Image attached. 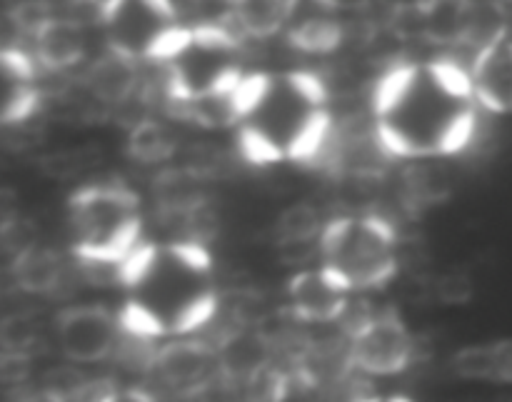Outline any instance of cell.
Segmentation results:
<instances>
[{
  "instance_id": "obj_1",
  "label": "cell",
  "mask_w": 512,
  "mask_h": 402,
  "mask_svg": "<svg viewBox=\"0 0 512 402\" xmlns=\"http://www.w3.org/2000/svg\"><path fill=\"white\" fill-rule=\"evenodd\" d=\"M480 103L470 70L453 60L400 63L375 85L373 123L388 155L433 160L465 150Z\"/></svg>"
},
{
  "instance_id": "obj_2",
  "label": "cell",
  "mask_w": 512,
  "mask_h": 402,
  "mask_svg": "<svg viewBox=\"0 0 512 402\" xmlns=\"http://www.w3.org/2000/svg\"><path fill=\"white\" fill-rule=\"evenodd\" d=\"M120 328L133 338H175L203 328L218 310L210 253L198 240L140 243L120 263Z\"/></svg>"
},
{
  "instance_id": "obj_3",
  "label": "cell",
  "mask_w": 512,
  "mask_h": 402,
  "mask_svg": "<svg viewBox=\"0 0 512 402\" xmlns=\"http://www.w3.org/2000/svg\"><path fill=\"white\" fill-rule=\"evenodd\" d=\"M328 88L308 70L245 73L238 85V148L258 165L320 168L333 135Z\"/></svg>"
},
{
  "instance_id": "obj_4",
  "label": "cell",
  "mask_w": 512,
  "mask_h": 402,
  "mask_svg": "<svg viewBox=\"0 0 512 402\" xmlns=\"http://www.w3.org/2000/svg\"><path fill=\"white\" fill-rule=\"evenodd\" d=\"M73 253L83 265L120 268L140 245L143 215L138 195L123 183H93L68 200Z\"/></svg>"
},
{
  "instance_id": "obj_5",
  "label": "cell",
  "mask_w": 512,
  "mask_h": 402,
  "mask_svg": "<svg viewBox=\"0 0 512 402\" xmlns=\"http://www.w3.org/2000/svg\"><path fill=\"white\" fill-rule=\"evenodd\" d=\"M320 260L348 293L383 288L398 273V233L375 213L335 218L320 233Z\"/></svg>"
},
{
  "instance_id": "obj_6",
  "label": "cell",
  "mask_w": 512,
  "mask_h": 402,
  "mask_svg": "<svg viewBox=\"0 0 512 402\" xmlns=\"http://www.w3.org/2000/svg\"><path fill=\"white\" fill-rule=\"evenodd\" d=\"M243 35L235 28H185L163 60L170 103L210 98L245 78L240 65Z\"/></svg>"
},
{
  "instance_id": "obj_7",
  "label": "cell",
  "mask_w": 512,
  "mask_h": 402,
  "mask_svg": "<svg viewBox=\"0 0 512 402\" xmlns=\"http://www.w3.org/2000/svg\"><path fill=\"white\" fill-rule=\"evenodd\" d=\"M100 28L113 53L163 63L185 25L173 0H105Z\"/></svg>"
},
{
  "instance_id": "obj_8",
  "label": "cell",
  "mask_w": 512,
  "mask_h": 402,
  "mask_svg": "<svg viewBox=\"0 0 512 402\" xmlns=\"http://www.w3.org/2000/svg\"><path fill=\"white\" fill-rule=\"evenodd\" d=\"M413 358V333L393 310L373 315L350 335V363L368 375H398Z\"/></svg>"
},
{
  "instance_id": "obj_9",
  "label": "cell",
  "mask_w": 512,
  "mask_h": 402,
  "mask_svg": "<svg viewBox=\"0 0 512 402\" xmlns=\"http://www.w3.org/2000/svg\"><path fill=\"white\" fill-rule=\"evenodd\" d=\"M118 325L100 305H75L58 315V343L65 358L75 363H98L105 360L118 340Z\"/></svg>"
},
{
  "instance_id": "obj_10",
  "label": "cell",
  "mask_w": 512,
  "mask_h": 402,
  "mask_svg": "<svg viewBox=\"0 0 512 402\" xmlns=\"http://www.w3.org/2000/svg\"><path fill=\"white\" fill-rule=\"evenodd\" d=\"M155 370H158L160 378L175 390V393L190 395L200 388V385L208 383L218 370V353L208 348L200 340H175V343L163 345L158 353H153L150 360Z\"/></svg>"
},
{
  "instance_id": "obj_11",
  "label": "cell",
  "mask_w": 512,
  "mask_h": 402,
  "mask_svg": "<svg viewBox=\"0 0 512 402\" xmlns=\"http://www.w3.org/2000/svg\"><path fill=\"white\" fill-rule=\"evenodd\" d=\"M290 310L305 323H333L348 308V290L335 283L323 268L303 270L288 285Z\"/></svg>"
},
{
  "instance_id": "obj_12",
  "label": "cell",
  "mask_w": 512,
  "mask_h": 402,
  "mask_svg": "<svg viewBox=\"0 0 512 402\" xmlns=\"http://www.w3.org/2000/svg\"><path fill=\"white\" fill-rule=\"evenodd\" d=\"M470 80L480 108L490 113H512V38L475 53Z\"/></svg>"
},
{
  "instance_id": "obj_13",
  "label": "cell",
  "mask_w": 512,
  "mask_h": 402,
  "mask_svg": "<svg viewBox=\"0 0 512 402\" xmlns=\"http://www.w3.org/2000/svg\"><path fill=\"white\" fill-rule=\"evenodd\" d=\"M345 28L330 0H295L288 40L303 53H333L343 43Z\"/></svg>"
},
{
  "instance_id": "obj_14",
  "label": "cell",
  "mask_w": 512,
  "mask_h": 402,
  "mask_svg": "<svg viewBox=\"0 0 512 402\" xmlns=\"http://www.w3.org/2000/svg\"><path fill=\"white\" fill-rule=\"evenodd\" d=\"M38 70L33 58L25 50L5 45L3 48V123L10 125L25 123L33 118L40 108Z\"/></svg>"
},
{
  "instance_id": "obj_15",
  "label": "cell",
  "mask_w": 512,
  "mask_h": 402,
  "mask_svg": "<svg viewBox=\"0 0 512 402\" xmlns=\"http://www.w3.org/2000/svg\"><path fill=\"white\" fill-rule=\"evenodd\" d=\"M153 195L158 210L170 218H193L195 213L205 210L208 195H205V178L193 168H168L158 173L153 183Z\"/></svg>"
},
{
  "instance_id": "obj_16",
  "label": "cell",
  "mask_w": 512,
  "mask_h": 402,
  "mask_svg": "<svg viewBox=\"0 0 512 402\" xmlns=\"http://www.w3.org/2000/svg\"><path fill=\"white\" fill-rule=\"evenodd\" d=\"M35 60L50 73H63L78 65L85 55L83 28L55 15L33 35Z\"/></svg>"
},
{
  "instance_id": "obj_17",
  "label": "cell",
  "mask_w": 512,
  "mask_h": 402,
  "mask_svg": "<svg viewBox=\"0 0 512 402\" xmlns=\"http://www.w3.org/2000/svg\"><path fill=\"white\" fill-rule=\"evenodd\" d=\"M270 343L265 335L253 330H235L225 335L218 348V370L240 383H250L268 368Z\"/></svg>"
},
{
  "instance_id": "obj_18",
  "label": "cell",
  "mask_w": 512,
  "mask_h": 402,
  "mask_svg": "<svg viewBox=\"0 0 512 402\" xmlns=\"http://www.w3.org/2000/svg\"><path fill=\"white\" fill-rule=\"evenodd\" d=\"M85 88L100 103H125L135 93V88H138V63L108 50L103 58H98L88 68Z\"/></svg>"
},
{
  "instance_id": "obj_19",
  "label": "cell",
  "mask_w": 512,
  "mask_h": 402,
  "mask_svg": "<svg viewBox=\"0 0 512 402\" xmlns=\"http://www.w3.org/2000/svg\"><path fill=\"white\" fill-rule=\"evenodd\" d=\"M453 370L465 380L512 383V338L458 350L453 355Z\"/></svg>"
},
{
  "instance_id": "obj_20",
  "label": "cell",
  "mask_w": 512,
  "mask_h": 402,
  "mask_svg": "<svg viewBox=\"0 0 512 402\" xmlns=\"http://www.w3.org/2000/svg\"><path fill=\"white\" fill-rule=\"evenodd\" d=\"M473 0H418L423 40L433 45H463Z\"/></svg>"
},
{
  "instance_id": "obj_21",
  "label": "cell",
  "mask_w": 512,
  "mask_h": 402,
  "mask_svg": "<svg viewBox=\"0 0 512 402\" xmlns=\"http://www.w3.org/2000/svg\"><path fill=\"white\" fill-rule=\"evenodd\" d=\"M293 10L295 0H235V28L248 38H270L288 28Z\"/></svg>"
},
{
  "instance_id": "obj_22",
  "label": "cell",
  "mask_w": 512,
  "mask_h": 402,
  "mask_svg": "<svg viewBox=\"0 0 512 402\" xmlns=\"http://www.w3.org/2000/svg\"><path fill=\"white\" fill-rule=\"evenodd\" d=\"M13 268V278L18 283L20 290L25 293H53L60 283V275H63V265L60 258L48 248H30L28 253L20 255L15 263H10Z\"/></svg>"
},
{
  "instance_id": "obj_23",
  "label": "cell",
  "mask_w": 512,
  "mask_h": 402,
  "mask_svg": "<svg viewBox=\"0 0 512 402\" xmlns=\"http://www.w3.org/2000/svg\"><path fill=\"white\" fill-rule=\"evenodd\" d=\"M508 38V10L500 0H473L463 45L475 53Z\"/></svg>"
},
{
  "instance_id": "obj_24",
  "label": "cell",
  "mask_w": 512,
  "mask_h": 402,
  "mask_svg": "<svg viewBox=\"0 0 512 402\" xmlns=\"http://www.w3.org/2000/svg\"><path fill=\"white\" fill-rule=\"evenodd\" d=\"M405 203L413 210H425L430 205H438L440 200L448 198L450 178L448 170L438 168L433 163L410 165L403 178Z\"/></svg>"
},
{
  "instance_id": "obj_25",
  "label": "cell",
  "mask_w": 512,
  "mask_h": 402,
  "mask_svg": "<svg viewBox=\"0 0 512 402\" xmlns=\"http://www.w3.org/2000/svg\"><path fill=\"white\" fill-rule=\"evenodd\" d=\"M128 155L138 163L155 165L175 155V138L165 125L155 123V120H138L128 133Z\"/></svg>"
},
{
  "instance_id": "obj_26",
  "label": "cell",
  "mask_w": 512,
  "mask_h": 402,
  "mask_svg": "<svg viewBox=\"0 0 512 402\" xmlns=\"http://www.w3.org/2000/svg\"><path fill=\"white\" fill-rule=\"evenodd\" d=\"M278 243L280 248H308L310 240L318 238L323 230H320L318 213H315L313 205L298 203L290 205L278 220Z\"/></svg>"
},
{
  "instance_id": "obj_27",
  "label": "cell",
  "mask_w": 512,
  "mask_h": 402,
  "mask_svg": "<svg viewBox=\"0 0 512 402\" xmlns=\"http://www.w3.org/2000/svg\"><path fill=\"white\" fill-rule=\"evenodd\" d=\"M233 3L235 0H183V5H178L180 20L185 28H235Z\"/></svg>"
},
{
  "instance_id": "obj_28",
  "label": "cell",
  "mask_w": 512,
  "mask_h": 402,
  "mask_svg": "<svg viewBox=\"0 0 512 402\" xmlns=\"http://www.w3.org/2000/svg\"><path fill=\"white\" fill-rule=\"evenodd\" d=\"M273 402H323L320 380L310 370L298 368L278 375Z\"/></svg>"
},
{
  "instance_id": "obj_29",
  "label": "cell",
  "mask_w": 512,
  "mask_h": 402,
  "mask_svg": "<svg viewBox=\"0 0 512 402\" xmlns=\"http://www.w3.org/2000/svg\"><path fill=\"white\" fill-rule=\"evenodd\" d=\"M0 238H3V250L10 258V263H15V260H18L20 255L28 253L30 248H35L33 225L23 218H5Z\"/></svg>"
},
{
  "instance_id": "obj_30",
  "label": "cell",
  "mask_w": 512,
  "mask_h": 402,
  "mask_svg": "<svg viewBox=\"0 0 512 402\" xmlns=\"http://www.w3.org/2000/svg\"><path fill=\"white\" fill-rule=\"evenodd\" d=\"M35 338V325L28 315H13V318L3 320V348L5 353H23L33 348Z\"/></svg>"
},
{
  "instance_id": "obj_31",
  "label": "cell",
  "mask_w": 512,
  "mask_h": 402,
  "mask_svg": "<svg viewBox=\"0 0 512 402\" xmlns=\"http://www.w3.org/2000/svg\"><path fill=\"white\" fill-rule=\"evenodd\" d=\"M435 295L445 305H465L473 298V280L463 270H448L435 280Z\"/></svg>"
},
{
  "instance_id": "obj_32",
  "label": "cell",
  "mask_w": 512,
  "mask_h": 402,
  "mask_svg": "<svg viewBox=\"0 0 512 402\" xmlns=\"http://www.w3.org/2000/svg\"><path fill=\"white\" fill-rule=\"evenodd\" d=\"M10 18H13L15 28L28 35H35L43 25H48L55 18V13L50 8V3H45V0H25V3L15 5Z\"/></svg>"
},
{
  "instance_id": "obj_33",
  "label": "cell",
  "mask_w": 512,
  "mask_h": 402,
  "mask_svg": "<svg viewBox=\"0 0 512 402\" xmlns=\"http://www.w3.org/2000/svg\"><path fill=\"white\" fill-rule=\"evenodd\" d=\"M188 400L193 402H240V380L225 373H215L205 385H200Z\"/></svg>"
},
{
  "instance_id": "obj_34",
  "label": "cell",
  "mask_w": 512,
  "mask_h": 402,
  "mask_svg": "<svg viewBox=\"0 0 512 402\" xmlns=\"http://www.w3.org/2000/svg\"><path fill=\"white\" fill-rule=\"evenodd\" d=\"M85 158H88L85 150H58V153L48 155L40 165L53 178H73L75 173H80V170H85L90 165L85 163Z\"/></svg>"
},
{
  "instance_id": "obj_35",
  "label": "cell",
  "mask_w": 512,
  "mask_h": 402,
  "mask_svg": "<svg viewBox=\"0 0 512 402\" xmlns=\"http://www.w3.org/2000/svg\"><path fill=\"white\" fill-rule=\"evenodd\" d=\"M100 402H155V400L150 398L145 390H138V388L118 390V388H113Z\"/></svg>"
},
{
  "instance_id": "obj_36",
  "label": "cell",
  "mask_w": 512,
  "mask_h": 402,
  "mask_svg": "<svg viewBox=\"0 0 512 402\" xmlns=\"http://www.w3.org/2000/svg\"><path fill=\"white\" fill-rule=\"evenodd\" d=\"M358 402H413V400L400 398V395H385V398H365V400H358Z\"/></svg>"
},
{
  "instance_id": "obj_37",
  "label": "cell",
  "mask_w": 512,
  "mask_h": 402,
  "mask_svg": "<svg viewBox=\"0 0 512 402\" xmlns=\"http://www.w3.org/2000/svg\"><path fill=\"white\" fill-rule=\"evenodd\" d=\"M25 402H63V400L53 398V395H48V393H43V390H40V393L35 395V398H30V400H25Z\"/></svg>"
}]
</instances>
